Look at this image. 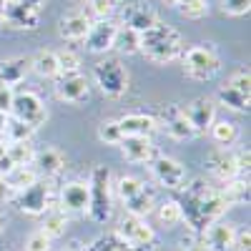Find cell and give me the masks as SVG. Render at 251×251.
Wrapping results in <instances>:
<instances>
[{"label": "cell", "instance_id": "c3c4849f", "mask_svg": "<svg viewBox=\"0 0 251 251\" xmlns=\"http://www.w3.org/2000/svg\"><path fill=\"white\" fill-rule=\"evenodd\" d=\"M63 251H88V246H86V244H80V241H71Z\"/></svg>", "mask_w": 251, "mask_h": 251}, {"label": "cell", "instance_id": "1f68e13d", "mask_svg": "<svg viewBox=\"0 0 251 251\" xmlns=\"http://www.w3.org/2000/svg\"><path fill=\"white\" fill-rule=\"evenodd\" d=\"M5 178L15 188V194H18V191H23V188H28L30 183H35L40 176H38V171L33 169V166H18V169H13Z\"/></svg>", "mask_w": 251, "mask_h": 251}, {"label": "cell", "instance_id": "f907efd6", "mask_svg": "<svg viewBox=\"0 0 251 251\" xmlns=\"http://www.w3.org/2000/svg\"><path fill=\"white\" fill-rule=\"evenodd\" d=\"M5 153H8V141H5V138H0V158H3Z\"/></svg>", "mask_w": 251, "mask_h": 251}, {"label": "cell", "instance_id": "816d5d0a", "mask_svg": "<svg viewBox=\"0 0 251 251\" xmlns=\"http://www.w3.org/2000/svg\"><path fill=\"white\" fill-rule=\"evenodd\" d=\"M3 8H5V0H0V25H3Z\"/></svg>", "mask_w": 251, "mask_h": 251}, {"label": "cell", "instance_id": "83f0119b", "mask_svg": "<svg viewBox=\"0 0 251 251\" xmlns=\"http://www.w3.org/2000/svg\"><path fill=\"white\" fill-rule=\"evenodd\" d=\"M30 71L40 78H58V58L55 50H38L30 58Z\"/></svg>", "mask_w": 251, "mask_h": 251}, {"label": "cell", "instance_id": "8fae6325", "mask_svg": "<svg viewBox=\"0 0 251 251\" xmlns=\"http://www.w3.org/2000/svg\"><path fill=\"white\" fill-rule=\"evenodd\" d=\"M40 23V13L23 5L20 0H5L3 8V25L10 30H35Z\"/></svg>", "mask_w": 251, "mask_h": 251}, {"label": "cell", "instance_id": "d4e9b609", "mask_svg": "<svg viewBox=\"0 0 251 251\" xmlns=\"http://www.w3.org/2000/svg\"><path fill=\"white\" fill-rule=\"evenodd\" d=\"M219 194H221V199L226 201L228 208L249 203V178L236 176V178H231V181H224V186L219 188Z\"/></svg>", "mask_w": 251, "mask_h": 251}, {"label": "cell", "instance_id": "836d02e7", "mask_svg": "<svg viewBox=\"0 0 251 251\" xmlns=\"http://www.w3.org/2000/svg\"><path fill=\"white\" fill-rule=\"evenodd\" d=\"M33 133H35V128H30L28 123H23V121H18V118H8V126H5V141L8 143H20V141H30L33 138Z\"/></svg>", "mask_w": 251, "mask_h": 251}, {"label": "cell", "instance_id": "f6af8a7d", "mask_svg": "<svg viewBox=\"0 0 251 251\" xmlns=\"http://www.w3.org/2000/svg\"><path fill=\"white\" fill-rule=\"evenodd\" d=\"M13 199H15V188L8 183L5 176H0V203H8Z\"/></svg>", "mask_w": 251, "mask_h": 251}, {"label": "cell", "instance_id": "cb8c5ba5", "mask_svg": "<svg viewBox=\"0 0 251 251\" xmlns=\"http://www.w3.org/2000/svg\"><path fill=\"white\" fill-rule=\"evenodd\" d=\"M123 203H126V214L146 219V216H149V214L153 211V208H156V191L143 183L141 191H138L136 196H131L128 201H123Z\"/></svg>", "mask_w": 251, "mask_h": 251}, {"label": "cell", "instance_id": "44dd1931", "mask_svg": "<svg viewBox=\"0 0 251 251\" xmlns=\"http://www.w3.org/2000/svg\"><path fill=\"white\" fill-rule=\"evenodd\" d=\"M118 126H121V133L123 138L126 136H143V138H151L156 131H158V121L149 113H128L118 118Z\"/></svg>", "mask_w": 251, "mask_h": 251}, {"label": "cell", "instance_id": "30bf717a", "mask_svg": "<svg viewBox=\"0 0 251 251\" xmlns=\"http://www.w3.org/2000/svg\"><path fill=\"white\" fill-rule=\"evenodd\" d=\"M158 128L166 131V136H171L174 141H191L196 138V128L191 126V121L186 118L183 108L176 106V103H169V106H163L158 111Z\"/></svg>", "mask_w": 251, "mask_h": 251}, {"label": "cell", "instance_id": "8992f818", "mask_svg": "<svg viewBox=\"0 0 251 251\" xmlns=\"http://www.w3.org/2000/svg\"><path fill=\"white\" fill-rule=\"evenodd\" d=\"M116 234L131 246V251H156V246H158L156 231L141 216L126 214L118 221V226H116Z\"/></svg>", "mask_w": 251, "mask_h": 251}, {"label": "cell", "instance_id": "ac0fdd59", "mask_svg": "<svg viewBox=\"0 0 251 251\" xmlns=\"http://www.w3.org/2000/svg\"><path fill=\"white\" fill-rule=\"evenodd\" d=\"M183 113H186L188 121H191L196 133H206L208 128H211V123L216 121V103L211 98H206V96H199L183 108Z\"/></svg>", "mask_w": 251, "mask_h": 251}, {"label": "cell", "instance_id": "74e56055", "mask_svg": "<svg viewBox=\"0 0 251 251\" xmlns=\"http://www.w3.org/2000/svg\"><path fill=\"white\" fill-rule=\"evenodd\" d=\"M113 188H116V194H118L121 201H128L131 196H136L141 188H143V181L138 176H121Z\"/></svg>", "mask_w": 251, "mask_h": 251}, {"label": "cell", "instance_id": "d590c367", "mask_svg": "<svg viewBox=\"0 0 251 251\" xmlns=\"http://www.w3.org/2000/svg\"><path fill=\"white\" fill-rule=\"evenodd\" d=\"M176 10L188 20H201L203 15H208V3L206 0H178Z\"/></svg>", "mask_w": 251, "mask_h": 251}, {"label": "cell", "instance_id": "e0dca14e", "mask_svg": "<svg viewBox=\"0 0 251 251\" xmlns=\"http://www.w3.org/2000/svg\"><path fill=\"white\" fill-rule=\"evenodd\" d=\"M68 216L88 211V181H68L60 188V206Z\"/></svg>", "mask_w": 251, "mask_h": 251}, {"label": "cell", "instance_id": "ee69618b", "mask_svg": "<svg viewBox=\"0 0 251 251\" xmlns=\"http://www.w3.org/2000/svg\"><path fill=\"white\" fill-rule=\"evenodd\" d=\"M13 98H15V91L10 86H0V113L10 116L13 111Z\"/></svg>", "mask_w": 251, "mask_h": 251}, {"label": "cell", "instance_id": "60d3db41", "mask_svg": "<svg viewBox=\"0 0 251 251\" xmlns=\"http://www.w3.org/2000/svg\"><path fill=\"white\" fill-rule=\"evenodd\" d=\"M228 86L236 88V91H241V93H246V96H251V75H249V71H246V68H239V71L231 75V80H228Z\"/></svg>", "mask_w": 251, "mask_h": 251}, {"label": "cell", "instance_id": "52a82bcc", "mask_svg": "<svg viewBox=\"0 0 251 251\" xmlns=\"http://www.w3.org/2000/svg\"><path fill=\"white\" fill-rule=\"evenodd\" d=\"M50 199H53V191H50V183L46 178H38L35 183H30L28 188L15 194V206L18 211H23L28 216H43L48 208H50Z\"/></svg>", "mask_w": 251, "mask_h": 251}, {"label": "cell", "instance_id": "11a10c76", "mask_svg": "<svg viewBox=\"0 0 251 251\" xmlns=\"http://www.w3.org/2000/svg\"><path fill=\"white\" fill-rule=\"evenodd\" d=\"M111 3H116V5H118V3H121V0H111Z\"/></svg>", "mask_w": 251, "mask_h": 251}, {"label": "cell", "instance_id": "8d00e7d4", "mask_svg": "<svg viewBox=\"0 0 251 251\" xmlns=\"http://www.w3.org/2000/svg\"><path fill=\"white\" fill-rule=\"evenodd\" d=\"M55 58H58V75L78 73V71H80V58H78L75 50H71V48L55 50Z\"/></svg>", "mask_w": 251, "mask_h": 251}, {"label": "cell", "instance_id": "4316f807", "mask_svg": "<svg viewBox=\"0 0 251 251\" xmlns=\"http://www.w3.org/2000/svg\"><path fill=\"white\" fill-rule=\"evenodd\" d=\"M216 98H219V103H221V106H224V108H228V111H236V113H249V106H251V96H246V93H241V91L231 88L228 83L219 88Z\"/></svg>", "mask_w": 251, "mask_h": 251}, {"label": "cell", "instance_id": "f35d334b", "mask_svg": "<svg viewBox=\"0 0 251 251\" xmlns=\"http://www.w3.org/2000/svg\"><path fill=\"white\" fill-rule=\"evenodd\" d=\"M98 138L106 143V146H118L123 141V133H121V126L118 121H103L98 126Z\"/></svg>", "mask_w": 251, "mask_h": 251}, {"label": "cell", "instance_id": "603a6c76", "mask_svg": "<svg viewBox=\"0 0 251 251\" xmlns=\"http://www.w3.org/2000/svg\"><path fill=\"white\" fill-rule=\"evenodd\" d=\"M30 71V60L28 58H5V60H0V86H20V83L25 80Z\"/></svg>", "mask_w": 251, "mask_h": 251}, {"label": "cell", "instance_id": "f546056e", "mask_svg": "<svg viewBox=\"0 0 251 251\" xmlns=\"http://www.w3.org/2000/svg\"><path fill=\"white\" fill-rule=\"evenodd\" d=\"M113 48L123 55H133V53H141V33L126 28V25H118V33H116V40H113Z\"/></svg>", "mask_w": 251, "mask_h": 251}, {"label": "cell", "instance_id": "7bdbcfd3", "mask_svg": "<svg viewBox=\"0 0 251 251\" xmlns=\"http://www.w3.org/2000/svg\"><path fill=\"white\" fill-rule=\"evenodd\" d=\"M251 8V0H221V10L228 15H246Z\"/></svg>", "mask_w": 251, "mask_h": 251}, {"label": "cell", "instance_id": "5bb4252c", "mask_svg": "<svg viewBox=\"0 0 251 251\" xmlns=\"http://www.w3.org/2000/svg\"><path fill=\"white\" fill-rule=\"evenodd\" d=\"M91 15L83 13V10H68L66 15H60L58 20V33L63 40H68V43H83L91 30Z\"/></svg>", "mask_w": 251, "mask_h": 251}, {"label": "cell", "instance_id": "d6a6232c", "mask_svg": "<svg viewBox=\"0 0 251 251\" xmlns=\"http://www.w3.org/2000/svg\"><path fill=\"white\" fill-rule=\"evenodd\" d=\"M88 251H131V246L126 244L116 231H108V234L93 239V241L88 244Z\"/></svg>", "mask_w": 251, "mask_h": 251}, {"label": "cell", "instance_id": "7dc6e473", "mask_svg": "<svg viewBox=\"0 0 251 251\" xmlns=\"http://www.w3.org/2000/svg\"><path fill=\"white\" fill-rule=\"evenodd\" d=\"M20 3L28 5V8H33V10H38V13H43V8H46L48 0H20Z\"/></svg>", "mask_w": 251, "mask_h": 251}, {"label": "cell", "instance_id": "681fc988", "mask_svg": "<svg viewBox=\"0 0 251 251\" xmlns=\"http://www.w3.org/2000/svg\"><path fill=\"white\" fill-rule=\"evenodd\" d=\"M8 118H10V116H5V113H0V136L5 133V126H8Z\"/></svg>", "mask_w": 251, "mask_h": 251}, {"label": "cell", "instance_id": "3957f363", "mask_svg": "<svg viewBox=\"0 0 251 251\" xmlns=\"http://www.w3.org/2000/svg\"><path fill=\"white\" fill-rule=\"evenodd\" d=\"M86 214L96 224H108L113 214V176L106 166H93V171H91Z\"/></svg>", "mask_w": 251, "mask_h": 251}, {"label": "cell", "instance_id": "277c9868", "mask_svg": "<svg viewBox=\"0 0 251 251\" xmlns=\"http://www.w3.org/2000/svg\"><path fill=\"white\" fill-rule=\"evenodd\" d=\"M181 63H183V73L194 80H211L221 71V58L211 43L183 48Z\"/></svg>", "mask_w": 251, "mask_h": 251}, {"label": "cell", "instance_id": "ba28073f", "mask_svg": "<svg viewBox=\"0 0 251 251\" xmlns=\"http://www.w3.org/2000/svg\"><path fill=\"white\" fill-rule=\"evenodd\" d=\"M10 116L18 118V121H23V123H28L30 128L38 131L40 126L46 123V118H48V108H46L43 98H40L38 93H33V91H20V93H15V98H13V111H10Z\"/></svg>", "mask_w": 251, "mask_h": 251}, {"label": "cell", "instance_id": "d6986e66", "mask_svg": "<svg viewBox=\"0 0 251 251\" xmlns=\"http://www.w3.org/2000/svg\"><path fill=\"white\" fill-rule=\"evenodd\" d=\"M121 153L128 163H151L158 156V149L153 146L151 138H143V136H126L121 143Z\"/></svg>", "mask_w": 251, "mask_h": 251}, {"label": "cell", "instance_id": "ffe728a7", "mask_svg": "<svg viewBox=\"0 0 251 251\" xmlns=\"http://www.w3.org/2000/svg\"><path fill=\"white\" fill-rule=\"evenodd\" d=\"M234 234H236V226L228 224V221H214L203 228L201 241L208 246V251H231L234 246Z\"/></svg>", "mask_w": 251, "mask_h": 251}, {"label": "cell", "instance_id": "b9f144b4", "mask_svg": "<svg viewBox=\"0 0 251 251\" xmlns=\"http://www.w3.org/2000/svg\"><path fill=\"white\" fill-rule=\"evenodd\" d=\"M231 251H251V231H249V226H236Z\"/></svg>", "mask_w": 251, "mask_h": 251}, {"label": "cell", "instance_id": "f1b7e54d", "mask_svg": "<svg viewBox=\"0 0 251 251\" xmlns=\"http://www.w3.org/2000/svg\"><path fill=\"white\" fill-rule=\"evenodd\" d=\"M208 133H211V138L221 146V149H228V146H234L239 141V126L234 121H214Z\"/></svg>", "mask_w": 251, "mask_h": 251}, {"label": "cell", "instance_id": "5b68a950", "mask_svg": "<svg viewBox=\"0 0 251 251\" xmlns=\"http://www.w3.org/2000/svg\"><path fill=\"white\" fill-rule=\"evenodd\" d=\"M93 80L106 98H123L128 91V71L118 58H103L93 68Z\"/></svg>", "mask_w": 251, "mask_h": 251}, {"label": "cell", "instance_id": "4fadbf2b", "mask_svg": "<svg viewBox=\"0 0 251 251\" xmlns=\"http://www.w3.org/2000/svg\"><path fill=\"white\" fill-rule=\"evenodd\" d=\"M55 96L66 103H86L91 96V86H88V78L78 73H66V75H58L55 80Z\"/></svg>", "mask_w": 251, "mask_h": 251}, {"label": "cell", "instance_id": "bcb514c9", "mask_svg": "<svg viewBox=\"0 0 251 251\" xmlns=\"http://www.w3.org/2000/svg\"><path fill=\"white\" fill-rule=\"evenodd\" d=\"M194 236H196V234H194ZM178 251H208V246L201 241V236H196V239H188V241L183 239Z\"/></svg>", "mask_w": 251, "mask_h": 251}, {"label": "cell", "instance_id": "f5cc1de1", "mask_svg": "<svg viewBox=\"0 0 251 251\" xmlns=\"http://www.w3.org/2000/svg\"><path fill=\"white\" fill-rule=\"evenodd\" d=\"M161 3H166V5H171V8H176V3H178V0H161Z\"/></svg>", "mask_w": 251, "mask_h": 251}, {"label": "cell", "instance_id": "4dcf8cb0", "mask_svg": "<svg viewBox=\"0 0 251 251\" xmlns=\"http://www.w3.org/2000/svg\"><path fill=\"white\" fill-rule=\"evenodd\" d=\"M8 158L13 161V166H33L35 158V149L30 146V141H20V143H8Z\"/></svg>", "mask_w": 251, "mask_h": 251}, {"label": "cell", "instance_id": "7a4b0ae2", "mask_svg": "<svg viewBox=\"0 0 251 251\" xmlns=\"http://www.w3.org/2000/svg\"><path fill=\"white\" fill-rule=\"evenodd\" d=\"M141 53L153 63H171L183 53V38L174 25L158 23L141 33Z\"/></svg>", "mask_w": 251, "mask_h": 251}, {"label": "cell", "instance_id": "9c48e42d", "mask_svg": "<svg viewBox=\"0 0 251 251\" xmlns=\"http://www.w3.org/2000/svg\"><path fill=\"white\" fill-rule=\"evenodd\" d=\"M149 166H151V176L156 178L158 186L171 188V191H181V188L186 186L188 174H186V166H183L181 161H176V158H171V156L158 153Z\"/></svg>", "mask_w": 251, "mask_h": 251}, {"label": "cell", "instance_id": "484cf974", "mask_svg": "<svg viewBox=\"0 0 251 251\" xmlns=\"http://www.w3.org/2000/svg\"><path fill=\"white\" fill-rule=\"evenodd\" d=\"M68 221H71V216H68L66 211H63V208L50 206L48 211L43 214V224H40V231H43L48 239H58V236L66 234Z\"/></svg>", "mask_w": 251, "mask_h": 251}, {"label": "cell", "instance_id": "7c38bea8", "mask_svg": "<svg viewBox=\"0 0 251 251\" xmlns=\"http://www.w3.org/2000/svg\"><path fill=\"white\" fill-rule=\"evenodd\" d=\"M116 33H118V23L113 18H100L96 23H91V30L86 35V48L91 53H108L113 50V40H116Z\"/></svg>", "mask_w": 251, "mask_h": 251}, {"label": "cell", "instance_id": "db71d44e", "mask_svg": "<svg viewBox=\"0 0 251 251\" xmlns=\"http://www.w3.org/2000/svg\"><path fill=\"white\" fill-rule=\"evenodd\" d=\"M3 224H5V219H3V214H0V231H3Z\"/></svg>", "mask_w": 251, "mask_h": 251}, {"label": "cell", "instance_id": "7402d4cb", "mask_svg": "<svg viewBox=\"0 0 251 251\" xmlns=\"http://www.w3.org/2000/svg\"><path fill=\"white\" fill-rule=\"evenodd\" d=\"M33 169L38 171V176H40V178H53V176H58V174L66 171V156H63L58 149H43V151H35Z\"/></svg>", "mask_w": 251, "mask_h": 251}, {"label": "cell", "instance_id": "2e32d148", "mask_svg": "<svg viewBox=\"0 0 251 251\" xmlns=\"http://www.w3.org/2000/svg\"><path fill=\"white\" fill-rule=\"evenodd\" d=\"M156 23H158V13L149 3H128L121 13V25L131 28L136 33H146Z\"/></svg>", "mask_w": 251, "mask_h": 251}, {"label": "cell", "instance_id": "6da1fadb", "mask_svg": "<svg viewBox=\"0 0 251 251\" xmlns=\"http://www.w3.org/2000/svg\"><path fill=\"white\" fill-rule=\"evenodd\" d=\"M181 191H183V201H178V203H181L183 221L191 228V234H196V236L203 234V228L208 224L219 221L228 208L219 194V188H211L203 178H194Z\"/></svg>", "mask_w": 251, "mask_h": 251}, {"label": "cell", "instance_id": "9a60e30c", "mask_svg": "<svg viewBox=\"0 0 251 251\" xmlns=\"http://www.w3.org/2000/svg\"><path fill=\"white\" fill-rule=\"evenodd\" d=\"M206 171L211 176H216L219 181H231V178L241 176L236 151L234 149H216V151H211L208 158H206Z\"/></svg>", "mask_w": 251, "mask_h": 251}, {"label": "cell", "instance_id": "e575fe53", "mask_svg": "<svg viewBox=\"0 0 251 251\" xmlns=\"http://www.w3.org/2000/svg\"><path fill=\"white\" fill-rule=\"evenodd\" d=\"M156 214H158V221L166 226V228H174L176 224L183 221V214H181V203L178 201H166L156 208Z\"/></svg>", "mask_w": 251, "mask_h": 251}, {"label": "cell", "instance_id": "ab89813d", "mask_svg": "<svg viewBox=\"0 0 251 251\" xmlns=\"http://www.w3.org/2000/svg\"><path fill=\"white\" fill-rule=\"evenodd\" d=\"M50 241L53 239H48L43 231H33L30 236H28V241H25V251H50Z\"/></svg>", "mask_w": 251, "mask_h": 251}]
</instances>
